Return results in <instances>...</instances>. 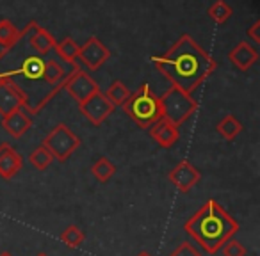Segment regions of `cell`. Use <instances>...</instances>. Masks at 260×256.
Wrapping results in <instances>:
<instances>
[{
  "label": "cell",
  "mask_w": 260,
  "mask_h": 256,
  "mask_svg": "<svg viewBox=\"0 0 260 256\" xmlns=\"http://www.w3.org/2000/svg\"><path fill=\"white\" fill-rule=\"evenodd\" d=\"M27 41H29V47L36 52L38 55H45L50 50L55 48V38L48 32L47 29H43L41 25H38L36 22H30V29L27 34Z\"/></svg>",
  "instance_id": "14"
},
{
  "label": "cell",
  "mask_w": 260,
  "mask_h": 256,
  "mask_svg": "<svg viewBox=\"0 0 260 256\" xmlns=\"http://www.w3.org/2000/svg\"><path fill=\"white\" fill-rule=\"evenodd\" d=\"M207 15L210 16L212 22H216L221 25V23H224L232 15H234V9H232L224 0H217V2H214V4L209 8V13H207Z\"/></svg>",
  "instance_id": "23"
},
{
  "label": "cell",
  "mask_w": 260,
  "mask_h": 256,
  "mask_svg": "<svg viewBox=\"0 0 260 256\" xmlns=\"http://www.w3.org/2000/svg\"><path fill=\"white\" fill-rule=\"evenodd\" d=\"M62 89L68 91V94L77 101H84L86 98H89L91 94H94L96 91H100V86L96 84V80H93L86 71L80 69V66L73 64V69L62 82Z\"/></svg>",
  "instance_id": "6"
},
{
  "label": "cell",
  "mask_w": 260,
  "mask_h": 256,
  "mask_svg": "<svg viewBox=\"0 0 260 256\" xmlns=\"http://www.w3.org/2000/svg\"><path fill=\"white\" fill-rule=\"evenodd\" d=\"M68 77V73L62 69V66L54 59L45 61V69H43V80L48 84V87L52 89H62V82Z\"/></svg>",
  "instance_id": "16"
},
{
  "label": "cell",
  "mask_w": 260,
  "mask_h": 256,
  "mask_svg": "<svg viewBox=\"0 0 260 256\" xmlns=\"http://www.w3.org/2000/svg\"><path fill=\"white\" fill-rule=\"evenodd\" d=\"M91 173L96 178L100 184H105L109 181L116 173V166L107 159V157H100V159L94 160V164L91 166Z\"/></svg>",
  "instance_id": "19"
},
{
  "label": "cell",
  "mask_w": 260,
  "mask_h": 256,
  "mask_svg": "<svg viewBox=\"0 0 260 256\" xmlns=\"http://www.w3.org/2000/svg\"><path fill=\"white\" fill-rule=\"evenodd\" d=\"M36 256H48V254H47V252H38Z\"/></svg>",
  "instance_id": "30"
},
{
  "label": "cell",
  "mask_w": 260,
  "mask_h": 256,
  "mask_svg": "<svg viewBox=\"0 0 260 256\" xmlns=\"http://www.w3.org/2000/svg\"><path fill=\"white\" fill-rule=\"evenodd\" d=\"M79 45L75 43V41L72 40V38H64L62 41H59V43H55V52H57V55L62 59L64 62H68V64H75V61L79 59Z\"/></svg>",
  "instance_id": "20"
},
{
  "label": "cell",
  "mask_w": 260,
  "mask_h": 256,
  "mask_svg": "<svg viewBox=\"0 0 260 256\" xmlns=\"http://www.w3.org/2000/svg\"><path fill=\"white\" fill-rule=\"evenodd\" d=\"M23 159L13 146L8 142L0 144V178L4 180H13L16 174L22 171Z\"/></svg>",
  "instance_id": "11"
},
{
  "label": "cell",
  "mask_w": 260,
  "mask_h": 256,
  "mask_svg": "<svg viewBox=\"0 0 260 256\" xmlns=\"http://www.w3.org/2000/svg\"><path fill=\"white\" fill-rule=\"evenodd\" d=\"M29 162H30V166L36 167L38 171H45L47 167L52 166V162H54V157H52V153L48 152L43 144H41V146H38L34 152H30Z\"/></svg>",
  "instance_id": "22"
},
{
  "label": "cell",
  "mask_w": 260,
  "mask_h": 256,
  "mask_svg": "<svg viewBox=\"0 0 260 256\" xmlns=\"http://www.w3.org/2000/svg\"><path fill=\"white\" fill-rule=\"evenodd\" d=\"M0 256H13L11 252H8V251H4V252H0Z\"/></svg>",
  "instance_id": "28"
},
{
  "label": "cell",
  "mask_w": 260,
  "mask_h": 256,
  "mask_svg": "<svg viewBox=\"0 0 260 256\" xmlns=\"http://www.w3.org/2000/svg\"><path fill=\"white\" fill-rule=\"evenodd\" d=\"M256 59H258V52H256L249 43H246V41L237 43L230 52H228V61H230L237 69H241V71H248V69L256 62Z\"/></svg>",
  "instance_id": "15"
},
{
  "label": "cell",
  "mask_w": 260,
  "mask_h": 256,
  "mask_svg": "<svg viewBox=\"0 0 260 256\" xmlns=\"http://www.w3.org/2000/svg\"><path fill=\"white\" fill-rule=\"evenodd\" d=\"M121 107L125 114L143 130H148L153 123L164 118L160 96L153 93L148 84H141L136 93H130L128 100Z\"/></svg>",
  "instance_id": "3"
},
{
  "label": "cell",
  "mask_w": 260,
  "mask_h": 256,
  "mask_svg": "<svg viewBox=\"0 0 260 256\" xmlns=\"http://www.w3.org/2000/svg\"><path fill=\"white\" fill-rule=\"evenodd\" d=\"M104 94L107 96V100L111 101L114 107H121V105L128 100L130 91H128V87L121 82V80H114V82L109 86L107 93H104Z\"/></svg>",
  "instance_id": "21"
},
{
  "label": "cell",
  "mask_w": 260,
  "mask_h": 256,
  "mask_svg": "<svg viewBox=\"0 0 260 256\" xmlns=\"http://www.w3.org/2000/svg\"><path fill=\"white\" fill-rule=\"evenodd\" d=\"M114 108L116 107L107 100V96L102 91H96L94 94H91L89 98H86V100L79 103V111L94 126H100L114 112Z\"/></svg>",
  "instance_id": "7"
},
{
  "label": "cell",
  "mask_w": 260,
  "mask_h": 256,
  "mask_svg": "<svg viewBox=\"0 0 260 256\" xmlns=\"http://www.w3.org/2000/svg\"><path fill=\"white\" fill-rule=\"evenodd\" d=\"M258 30H260V22H255L251 25V29L248 30V36L251 38L255 43H260V34H258Z\"/></svg>",
  "instance_id": "27"
},
{
  "label": "cell",
  "mask_w": 260,
  "mask_h": 256,
  "mask_svg": "<svg viewBox=\"0 0 260 256\" xmlns=\"http://www.w3.org/2000/svg\"><path fill=\"white\" fill-rule=\"evenodd\" d=\"M16 108L29 111V100H27L25 93L13 80L0 79V114L4 118Z\"/></svg>",
  "instance_id": "8"
},
{
  "label": "cell",
  "mask_w": 260,
  "mask_h": 256,
  "mask_svg": "<svg viewBox=\"0 0 260 256\" xmlns=\"http://www.w3.org/2000/svg\"><path fill=\"white\" fill-rule=\"evenodd\" d=\"M160 103H162V114L168 121H171L175 126H180L185 123L196 111H198V101L191 96V94L184 93L178 87L171 86L166 93L160 96Z\"/></svg>",
  "instance_id": "4"
},
{
  "label": "cell",
  "mask_w": 260,
  "mask_h": 256,
  "mask_svg": "<svg viewBox=\"0 0 260 256\" xmlns=\"http://www.w3.org/2000/svg\"><path fill=\"white\" fill-rule=\"evenodd\" d=\"M109 57H111V50H109L96 36H91L89 40L79 48V59L91 69V71H96Z\"/></svg>",
  "instance_id": "9"
},
{
  "label": "cell",
  "mask_w": 260,
  "mask_h": 256,
  "mask_svg": "<svg viewBox=\"0 0 260 256\" xmlns=\"http://www.w3.org/2000/svg\"><path fill=\"white\" fill-rule=\"evenodd\" d=\"M22 36V29H16L11 20H0V47L11 48Z\"/></svg>",
  "instance_id": "18"
},
{
  "label": "cell",
  "mask_w": 260,
  "mask_h": 256,
  "mask_svg": "<svg viewBox=\"0 0 260 256\" xmlns=\"http://www.w3.org/2000/svg\"><path fill=\"white\" fill-rule=\"evenodd\" d=\"M152 62L175 87L191 94L217 68V62L189 34L180 36L164 55L152 57Z\"/></svg>",
  "instance_id": "1"
},
{
  "label": "cell",
  "mask_w": 260,
  "mask_h": 256,
  "mask_svg": "<svg viewBox=\"0 0 260 256\" xmlns=\"http://www.w3.org/2000/svg\"><path fill=\"white\" fill-rule=\"evenodd\" d=\"M170 256H202V252H200L191 242H182Z\"/></svg>",
  "instance_id": "26"
},
{
  "label": "cell",
  "mask_w": 260,
  "mask_h": 256,
  "mask_svg": "<svg viewBox=\"0 0 260 256\" xmlns=\"http://www.w3.org/2000/svg\"><path fill=\"white\" fill-rule=\"evenodd\" d=\"M216 130L223 139H226V141H234V139L241 134L242 123L239 121L235 116L226 114V116H223V118H221V121L216 125Z\"/></svg>",
  "instance_id": "17"
},
{
  "label": "cell",
  "mask_w": 260,
  "mask_h": 256,
  "mask_svg": "<svg viewBox=\"0 0 260 256\" xmlns=\"http://www.w3.org/2000/svg\"><path fill=\"white\" fill-rule=\"evenodd\" d=\"M221 249H223L224 256H246V247L239 240H234V238L224 242Z\"/></svg>",
  "instance_id": "25"
},
{
  "label": "cell",
  "mask_w": 260,
  "mask_h": 256,
  "mask_svg": "<svg viewBox=\"0 0 260 256\" xmlns=\"http://www.w3.org/2000/svg\"><path fill=\"white\" fill-rule=\"evenodd\" d=\"M202 174L200 171L192 166L189 160H180L173 169L168 173V180L171 181V185H175V189H178L180 192H189L196 184L200 181Z\"/></svg>",
  "instance_id": "10"
},
{
  "label": "cell",
  "mask_w": 260,
  "mask_h": 256,
  "mask_svg": "<svg viewBox=\"0 0 260 256\" xmlns=\"http://www.w3.org/2000/svg\"><path fill=\"white\" fill-rule=\"evenodd\" d=\"M0 125H2V128H4L11 137L20 139V137H23V135L27 134V130L32 126V118H30L23 108H16V111L9 112L8 116H4L2 121H0Z\"/></svg>",
  "instance_id": "13"
},
{
  "label": "cell",
  "mask_w": 260,
  "mask_h": 256,
  "mask_svg": "<svg viewBox=\"0 0 260 256\" xmlns=\"http://www.w3.org/2000/svg\"><path fill=\"white\" fill-rule=\"evenodd\" d=\"M241 230L239 223L214 199H209L203 206L185 221L184 231L198 242L207 254H216L224 242H228Z\"/></svg>",
  "instance_id": "2"
},
{
  "label": "cell",
  "mask_w": 260,
  "mask_h": 256,
  "mask_svg": "<svg viewBox=\"0 0 260 256\" xmlns=\"http://www.w3.org/2000/svg\"><path fill=\"white\" fill-rule=\"evenodd\" d=\"M138 256H152V254H150V252H145V251H143V252H139Z\"/></svg>",
  "instance_id": "29"
},
{
  "label": "cell",
  "mask_w": 260,
  "mask_h": 256,
  "mask_svg": "<svg viewBox=\"0 0 260 256\" xmlns=\"http://www.w3.org/2000/svg\"><path fill=\"white\" fill-rule=\"evenodd\" d=\"M61 240L64 242L70 249H77V247H80V245H82L84 240H86V235H84V231L80 230L79 226H75V224H70V226L61 233Z\"/></svg>",
  "instance_id": "24"
},
{
  "label": "cell",
  "mask_w": 260,
  "mask_h": 256,
  "mask_svg": "<svg viewBox=\"0 0 260 256\" xmlns=\"http://www.w3.org/2000/svg\"><path fill=\"white\" fill-rule=\"evenodd\" d=\"M41 144L52 153L54 160H57V162H66V160L75 153V150L80 148L82 141H80L79 135H75L70 130L68 125L61 123V125L55 126L54 130L43 139Z\"/></svg>",
  "instance_id": "5"
},
{
  "label": "cell",
  "mask_w": 260,
  "mask_h": 256,
  "mask_svg": "<svg viewBox=\"0 0 260 256\" xmlns=\"http://www.w3.org/2000/svg\"><path fill=\"white\" fill-rule=\"evenodd\" d=\"M150 137L160 146V148H171L178 142L180 139V132H178V126H175L171 121H168L166 118L159 119L157 123H153L148 128Z\"/></svg>",
  "instance_id": "12"
}]
</instances>
